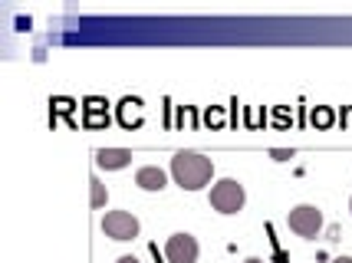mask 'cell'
<instances>
[{
  "instance_id": "obj_1",
  "label": "cell",
  "mask_w": 352,
  "mask_h": 263,
  "mask_svg": "<svg viewBox=\"0 0 352 263\" xmlns=\"http://www.w3.org/2000/svg\"><path fill=\"white\" fill-rule=\"evenodd\" d=\"M171 178L182 191H201L214 178V161L201 152H178L171 158Z\"/></svg>"
},
{
  "instance_id": "obj_2",
  "label": "cell",
  "mask_w": 352,
  "mask_h": 263,
  "mask_svg": "<svg viewBox=\"0 0 352 263\" xmlns=\"http://www.w3.org/2000/svg\"><path fill=\"white\" fill-rule=\"evenodd\" d=\"M208 201H211V211H217V214H224V217H234V214H241V211H244L247 191H244V185H241L237 178H221V181L211 185Z\"/></svg>"
},
{
  "instance_id": "obj_3",
  "label": "cell",
  "mask_w": 352,
  "mask_h": 263,
  "mask_svg": "<svg viewBox=\"0 0 352 263\" xmlns=\"http://www.w3.org/2000/svg\"><path fill=\"white\" fill-rule=\"evenodd\" d=\"M322 211L316 204H296L290 214H287V227H290L296 237H303V240H316L322 233Z\"/></svg>"
},
{
  "instance_id": "obj_4",
  "label": "cell",
  "mask_w": 352,
  "mask_h": 263,
  "mask_svg": "<svg viewBox=\"0 0 352 263\" xmlns=\"http://www.w3.org/2000/svg\"><path fill=\"white\" fill-rule=\"evenodd\" d=\"M138 231H142V224H138V217L129 214V211H106V214H102V233L112 237V240H119V244L135 240Z\"/></svg>"
},
{
  "instance_id": "obj_5",
  "label": "cell",
  "mask_w": 352,
  "mask_h": 263,
  "mask_svg": "<svg viewBox=\"0 0 352 263\" xmlns=\"http://www.w3.org/2000/svg\"><path fill=\"white\" fill-rule=\"evenodd\" d=\"M165 257H168V263H198V257H201L198 237L188 231L171 233L168 244H165Z\"/></svg>"
},
{
  "instance_id": "obj_6",
  "label": "cell",
  "mask_w": 352,
  "mask_h": 263,
  "mask_svg": "<svg viewBox=\"0 0 352 263\" xmlns=\"http://www.w3.org/2000/svg\"><path fill=\"white\" fill-rule=\"evenodd\" d=\"M96 165L102 171H122L132 165V152L129 148H99L96 152Z\"/></svg>"
},
{
  "instance_id": "obj_7",
  "label": "cell",
  "mask_w": 352,
  "mask_h": 263,
  "mask_svg": "<svg viewBox=\"0 0 352 263\" xmlns=\"http://www.w3.org/2000/svg\"><path fill=\"white\" fill-rule=\"evenodd\" d=\"M135 185L142 191H165L168 187V174L158 168V165H142L135 171Z\"/></svg>"
},
{
  "instance_id": "obj_8",
  "label": "cell",
  "mask_w": 352,
  "mask_h": 263,
  "mask_svg": "<svg viewBox=\"0 0 352 263\" xmlns=\"http://www.w3.org/2000/svg\"><path fill=\"white\" fill-rule=\"evenodd\" d=\"M106 201H109V191H106V185L99 181V178H89V204L99 211V207H106Z\"/></svg>"
},
{
  "instance_id": "obj_9",
  "label": "cell",
  "mask_w": 352,
  "mask_h": 263,
  "mask_svg": "<svg viewBox=\"0 0 352 263\" xmlns=\"http://www.w3.org/2000/svg\"><path fill=\"white\" fill-rule=\"evenodd\" d=\"M116 263H142V260H138V257H132V253H125V257H119Z\"/></svg>"
},
{
  "instance_id": "obj_10",
  "label": "cell",
  "mask_w": 352,
  "mask_h": 263,
  "mask_svg": "<svg viewBox=\"0 0 352 263\" xmlns=\"http://www.w3.org/2000/svg\"><path fill=\"white\" fill-rule=\"evenodd\" d=\"M333 263H352V257H336Z\"/></svg>"
},
{
  "instance_id": "obj_11",
  "label": "cell",
  "mask_w": 352,
  "mask_h": 263,
  "mask_svg": "<svg viewBox=\"0 0 352 263\" xmlns=\"http://www.w3.org/2000/svg\"><path fill=\"white\" fill-rule=\"evenodd\" d=\"M244 263H263V260H261V257H247Z\"/></svg>"
},
{
  "instance_id": "obj_12",
  "label": "cell",
  "mask_w": 352,
  "mask_h": 263,
  "mask_svg": "<svg viewBox=\"0 0 352 263\" xmlns=\"http://www.w3.org/2000/svg\"><path fill=\"white\" fill-rule=\"evenodd\" d=\"M349 211H352V198H349Z\"/></svg>"
}]
</instances>
